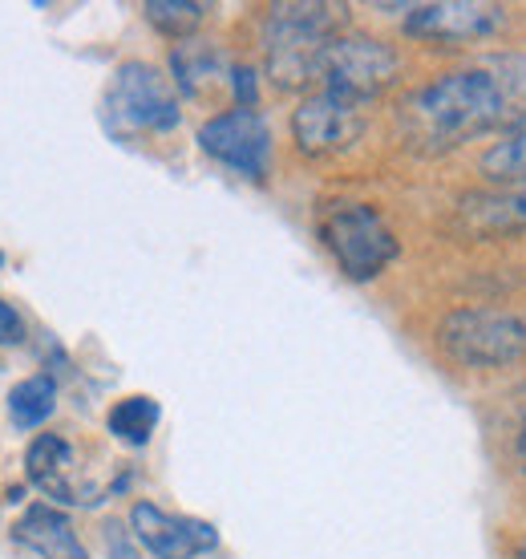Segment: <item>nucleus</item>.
Masks as SVG:
<instances>
[{"instance_id": "9d476101", "label": "nucleus", "mask_w": 526, "mask_h": 559, "mask_svg": "<svg viewBox=\"0 0 526 559\" xmlns=\"http://www.w3.org/2000/svg\"><path fill=\"white\" fill-rule=\"evenodd\" d=\"M130 532L154 559H199L219 547V532L191 515H170L158 503L130 507Z\"/></svg>"}, {"instance_id": "f8f14e48", "label": "nucleus", "mask_w": 526, "mask_h": 559, "mask_svg": "<svg viewBox=\"0 0 526 559\" xmlns=\"http://www.w3.org/2000/svg\"><path fill=\"white\" fill-rule=\"evenodd\" d=\"M13 539L41 559H89L85 547L77 544V535H73V523L49 503L28 507L25 515L13 523Z\"/></svg>"}, {"instance_id": "0eeeda50", "label": "nucleus", "mask_w": 526, "mask_h": 559, "mask_svg": "<svg viewBox=\"0 0 526 559\" xmlns=\"http://www.w3.org/2000/svg\"><path fill=\"white\" fill-rule=\"evenodd\" d=\"M199 146L215 163L239 170L248 179H267L272 170V127L263 122L260 110H223L199 127Z\"/></svg>"}, {"instance_id": "39448f33", "label": "nucleus", "mask_w": 526, "mask_h": 559, "mask_svg": "<svg viewBox=\"0 0 526 559\" xmlns=\"http://www.w3.org/2000/svg\"><path fill=\"white\" fill-rule=\"evenodd\" d=\"M438 345L462 369H502L526 357V324L499 308H454L438 324Z\"/></svg>"}, {"instance_id": "7ed1b4c3", "label": "nucleus", "mask_w": 526, "mask_h": 559, "mask_svg": "<svg viewBox=\"0 0 526 559\" xmlns=\"http://www.w3.org/2000/svg\"><path fill=\"white\" fill-rule=\"evenodd\" d=\"M316 236L324 252L336 260V267L357 284L376 280L402 252L393 227L373 203H348V199L324 203L316 215Z\"/></svg>"}, {"instance_id": "6ab92c4d", "label": "nucleus", "mask_w": 526, "mask_h": 559, "mask_svg": "<svg viewBox=\"0 0 526 559\" xmlns=\"http://www.w3.org/2000/svg\"><path fill=\"white\" fill-rule=\"evenodd\" d=\"M21 341H25V321H21V312L0 300V349H13V345H21Z\"/></svg>"}, {"instance_id": "f257e3e1", "label": "nucleus", "mask_w": 526, "mask_h": 559, "mask_svg": "<svg viewBox=\"0 0 526 559\" xmlns=\"http://www.w3.org/2000/svg\"><path fill=\"white\" fill-rule=\"evenodd\" d=\"M402 130L409 146L426 154L454 151L462 142L482 139L490 130H511V106L499 78L482 61L470 70L442 73L433 82L417 85L402 102Z\"/></svg>"}, {"instance_id": "4468645a", "label": "nucleus", "mask_w": 526, "mask_h": 559, "mask_svg": "<svg viewBox=\"0 0 526 559\" xmlns=\"http://www.w3.org/2000/svg\"><path fill=\"white\" fill-rule=\"evenodd\" d=\"M170 70H175V85H179L187 98H203L211 85L231 78L227 70V57L207 41H182L170 53Z\"/></svg>"}, {"instance_id": "1a4fd4ad", "label": "nucleus", "mask_w": 526, "mask_h": 559, "mask_svg": "<svg viewBox=\"0 0 526 559\" xmlns=\"http://www.w3.org/2000/svg\"><path fill=\"white\" fill-rule=\"evenodd\" d=\"M502 25H506V9L482 4V0H433V4H414L405 16V33L430 45L486 41Z\"/></svg>"}, {"instance_id": "f3484780", "label": "nucleus", "mask_w": 526, "mask_h": 559, "mask_svg": "<svg viewBox=\"0 0 526 559\" xmlns=\"http://www.w3.org/2000/svg\"><path fill=\"white\" fill-rule=\"evenodd\" d=\"M142 13H146V21H151L163 37L182 45V41H191L194 33H199V25L207 21V4H194V0H146Z\"/></svg>"}, {"instance_id": "20e7f679", "label": "nucleus", "mask_w": 526, "mask_h": 559, "mask_svg": "<svg viewBox=\"0 0 526 559\" xmlns=\"http://www.w3.org/2000/svg\"><path fill=\"white\" fill-rule=\"evenodd\" d=\"M101 122L118 139L158 134L179 127V94L163 70L151 61H122L101 94Z\"/></svg>"}, {"instance_id": "6e6552de", "label": "nucleus", "mask_w": 526, "mask_h": 559, "mask_svg": "<svg viewBox=\"0 0 526 559\" xmlns=\"http://www.w3.org/2000/svg\"><path fill=\"white\" fill-rule=\"evenodd\" d=\"M360 134H364V106L333 90H316L291 110V139L300 154L312 158L348 151Z\"/></svg>"}, {"instance_id": "aec40b11", "label": "nucleus", "mask_w": 526, "mask_h": 559, "mask_svg": "<svg viewBox=\"0 0 526 559\" xmlns=\"http://www.w3.org/2000/svg\"><path fill=\"white\" fill-rule=\"evenodd\" d=\"M514 559H526V535L518 539V544H514Z\"/></svg>"}, {"instance_id": "f03ea898", "label": "nucleus", "mask_w": 526, "mask_h": 559, "mask_svg": "<svg viewBox=\"0 0 526 559\" xmlns=\"http://www.w3.org/2000/svg\"><path fill=\"white\" fill-rule=\"evenodd\" d=\"M345 4H272L263 21L267 78L279 90H300L316 82L320 57L345 33Z\"/></svg>"}, {"instance_id": "9b49d317", "label": "nucleus", "mask_w": 526, "mask_h": 559, "mask_svg": "<svg viewBox=\"0 0 526 559\" xmlns=\"http://www.w3.org/2000/svg\"><path fill=\"white\" fill-rule=\"evenodd\" d=\"M25 478L41 490L45 499L65 507L97 503L94 495L82 487V471H77V450L70 438L61 433H37L25 450Z\"/></svg>"}, {"instance_id": "2eb2a0df", "label": "nucleus", "mask_w": 526, "mask_h": 559, "mask_svg": "<svg viewBox=\"0 0 526 559\" xmlns=\"http://www.w3.org/2000/svg\"><path fill=\"white\" fill-rule=\"evenodd\" d=\"M158 418H163V409H158V402L154 397H146V393H130V397H122V402H113L110 414H106V430L118 438V442H125V447H146L154 438V430H158Z\"/></svg>"}, {"instance_id": "dca6fc26", "label": "nucleus", "mask_w": 526, "mask_h": 559, "mask_svg": "<svg viewBox=\"0 0 526 559\" xmlns=\"http://www.w3.org/2000/svg\"><path fill=\"white\" fill-rule=\"evenodd\" d=\"M53 409H57V381L45 378V373L16 381L13 393H9V418H13L16 430H37V426H45V418Z\"/></svg>"}, {"instance_id": "a211bd4d", "label": "nucleus", "mask_w": 526, "mask_h": 559, "mask_svg": "<svg viewBox=\"0 0 526 559\" xmlns=\"http://www.w3.org/2000/svg\"><path fill=\"white\" fill-rule=\"evenodd\" d=\"M482 175L494 179L499 187L526 182V130L502 134V142H494V146L482 154Z\"/></svg>"}, {"instance_id": "ddd939ff", "label": "nucleus", "mask_w": 526, "mask_h": 559, "mask_svg": "<svg viewBox=\"0 0 526 559\" xmlns=\"http://www.w3.org/2000/svg\"><path fill=\"white\" fill-rule=\"evenodd\" d=\"M462 215L478 231L502 236V231H526V182L494 187V191H474L462 199Z\"/></svg>"}, {"instance_id": "423d86ee", "label": "nucleus", "mask_w": 526, "mask_h": 559, "mask_svg": "<svg viewBox=\"0 0 526 559\" xmlns=\"http://www.w3.org/2000/svg\"><path fill=\"white\" fill-rule=\"evenodd\" d=\"M397 73H402V57L393 45L364 37V33H340L320 57L316 82L320 90H333V94L369 106L376 94H385L397 82Z\"/></svg>"}]
</instances>
